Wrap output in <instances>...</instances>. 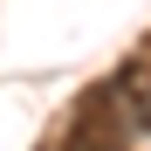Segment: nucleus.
I'll list each match as a JSON object with an SVG mask.
<instances>
[{
  "instance_id": "obj_1",
  "label": "nucleus",
  "mask_w": 151,
  "mask_h": 151,
  "mask_svg": "<svg viewBox=\"0 0 151 151\" xmlns=\"http://www.w3.org/2000/svg\"><path fill=\"white\" fill-rule=\"evenodd\" d=\"M131 117H124L117 110V96L103 89V83H96V89H83V103H76L69 110V151H131Z\"/></svg>"
},
{
  "instance_id": "obj_2",
  "label": "nucleus",
  "mask_w": 151,
  "mask_h": 151,
  "mask_svg": "<svg viewBox=\"0 0 151 151\" xmlns=\"http://www.w3.org/2000/svg\"><path fill=\"white\" fill-rule=\"evenodd\" d=\"M103 89L117 96V110L131 117V131H151V62H144V55H131V62H117Z\"/></svg>"
}]
</instances>
